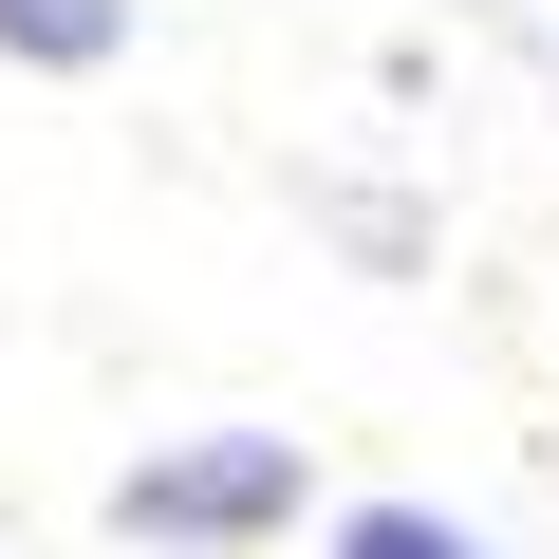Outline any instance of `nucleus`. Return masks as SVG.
<instances>
[{
	"label": "nucleus",
	"instance_id": "nucleus-1",
	"mask_svg": "<svg viewBox=\"0 0 559 559\" xmlns=\"http://www.w3.org/2000/svg\"><path fill=\"white\" fill-rule=\"evenodd\" d=\"M299 503H318V448H299V429H187V448L112 466V540H150V559L299 540Z\"/></svg>",
	"mask_w": 559,
	"mask_h": 559
},
{
	"label": "nucleus",
	"instance_id": "nucleus-2",
	"mask_svg": "<svg viewBox=\"0 0 559 559\" xmlns=\"http://www.w3.org/2000/svg\"><path fill=\"white\" fill-rule=\"evenodd\" d=\"M0 57L20 75H112L131 57V0H0Z\"/></svg>",
	"mask_w": 559,
	"mask_h": 559
},
{
	"label": "nucleus",
	"instance_id": "nucleus-3",
	"mask_svg": "<svg viewBox=\"0 0 559 559\" xmlns=\"http://www.w3.org/2000/svg\"><path fill=\"white\" fill-rule=\"evenodd\" d=\"M336 559H503V540L448 522V503H411V485H373V503H336Z\"/></svg>",
	"mask_w": 559,
	"mask_h": 559
}]
</instances>
